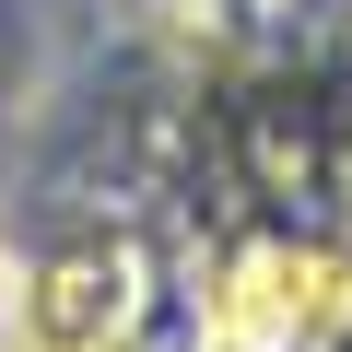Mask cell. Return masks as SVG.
Masks as SVG:
<instances>
[{
    "mask_svg": "<svg viewBox=\"0 0 352 352\" xmlns=\"http://www.w3.org/2000/svg\"><path fill=\"white\" fill-rule=\"evenodd\" d=\"M141 317V258L129 247H71L24 270V352H118Z\"/></svg>",
    "mask_w": 352,
    "mask_h": 352,
    "instance_id": "obj_1",
    "label": "cell"
},
{
    "mask_svg": "<svg viewBox=\"0 0 352 352\" xmlns=\"http://www.w3.org/2000/svg\"><path fill=\"white\" fill-rule=\"evenodd\" d=\"M305 329H317V258H294V247L235 258V282L212 305V340L223 352H294Z\"/></svg>",
    "mask_w": 352,
    "mask_h": 352,
    "instance_id": "obj_2",
    "label": "cell"
},
{
    "mask_svg": "<svg viewBox=\"0 0 352 352\" xmlns=\"http://www.w3.org/2000/svg\"><path fill=\"white\" fill-rule=\"evenodd\" d=\"M12 340H24V270L0 258V352H12Z\"/></svg>",
    "mask_w": 352,
    "mask_h": 352,
    "instance_id": "obj_3",
    "label": "cell"
}]
</instances>
